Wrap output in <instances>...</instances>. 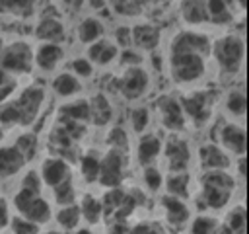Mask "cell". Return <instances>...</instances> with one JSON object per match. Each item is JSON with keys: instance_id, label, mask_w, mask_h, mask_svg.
Returning <instances> with one entry per match:
<instances>
[{"instance_id": "cell-4", "label": "cell", "mask_w": 249, "mask_h": 234, "mask_svg": "<svg viewBox=\"0 0 249 234\" xmlns=\"http://www.w3.org/2000/svg\"><path fill=\"white\" fill-rule=\"evenodd\" d=\"M43 96H45L43 88H39V86H31V88L21 92V96L14 103L16 109H18V115H19V125H29L37 117Z\"/></svg>"}, {"instance_id": "cell-28", "label": "cell", "mask_w": 249, "mask_h": 234, "mask_svg": "<svg viewBox=\"0 0 249 234\" xmlns=\"http://www.w3.org/2000/svg\"><path fill=\"white\" fill-rule=\"evenodd\" d=\"M60 117L74 119V121H88L89 119V103L88 101H76L70 105H64L60 109Z\"/></svg>"}, {"instance_id": "cell-19", "label": "cell", "mask_w": 249, "mask_h": 234, "mask_svg": "<svg viewBox=\"0 0 249 234\" xmlns=\"http://www.w3.org/2000/svg\"><path fill=\"white\" fill-rule=\"evenodd\" d=\"M183 18L189 23H200L208 21V12H206V0H183L181 4Z\"/></svg>"}, {"instance_id": "cell-3", "label": "cell", "mask_w": 249, "mask_h": 234, "mask_svg": "<svg viewBox=\"0 0 249 234\" xmlns=\"http://www.w3.org/2000/svg\"><path fill=\"white\" fill-rule=\"evenodd\" d=\"M16 207L21 211V214L39 224V222H47L51 218V209H49V203L43 201L39 197V193H31L27 189L21 187V191L16 195Z\"/></svg>"}, {"instance_id": "cell-18", "label": "cell", "mask_w": 249, "mask_h": 234, "mask_svg": "<svg viewBox=\"0 0 249 234\" xmlns=\"http://www.w3.org/2000/svg\"><path fill=\"white\" fill-rule=\"evenodd\" d=\"M35 35H37L39 39H43V41L56 43V41H62V37H64V27H62V23H60L58 20H54V18H45V20L37 25Z\"/></svg>"}, {"instance_id": "cell-6", "label": "cell", "mask_w": 249, "mask_h": 234, "mask_svg": "<svg viewBox=\"0 0 249 234\" xmlns=\"http://www.w3.org/2000/svg\"><path fill=\"white\" fill-rule=\"evenodd\" d=\"M123 150H109V154L99 162V181L107 187H117L123 181Z\"/></svg>"}, {"instance_id": "cell-29", "label": "cell", "mask_w": 249, "mask_h": 234, "mask_svg": "<svg viewBox=\"0 0 249 234\" xmlns=\"http://www.w3.org/2000/svg\"><path fill=\"white\" fill-rule=\"evenodd\" d=\"M53 88H54V92L58 96H72V94H76L80 90V84L72 74H60V76L54 78Z\"/></svg>"}, {"instance_id": "cell-54", "label": "cell", "mask_w": 249, "mask_h": 234, "mask_svg": "<svg viewBox=\"0 0 249 234\" xmlns=\"http://www.w3.org/2000/svg\"><path fill=\"white\" fill-rule=\"evenodd\" d=\"M8 224V207H6V201L0 199V228H4Z\"/></svg>"}, {"instance_id": "cell-13", "label": "cell", "mask_w": 249, "mask_h": 234, "mask_svg": "<svg viewBox=\"0 0 249 234\" xmlns=\"http://www.w3.org/2000/svg\"><path fill=\"white\" fill-rule=\"evenodd\" d=\"M230 193H231V191H228V189L202 183V199L198 201V207H200V209H206V207L222 209V207L230 201Z\"/></svg>"}, {"instance_id": "cell-62", "label": "cell", "mask_w": 249, "mask_h": 234, "mask_svg": "<svg viewBox=\"0 0 249 234\" xmlns=\"http://www.w3.org/2000/svg\"><path fill=\"white\" fill-rule=\"evenodd\" d=\"M0 138H2V131H0Z\"/></svg>"}, {"instance_id": "cell-26", "label": "cell", "mask_w": 249, "mask_h": 234, "mask_svg": "<svg viewBox=\"0 0 249 234\" xmlns=\"http://www.w3.org/2000/svg\"><path fill=\"white\" fill-rule=\"evenodd\" d=\"M206 12H208V21L214 23H228L231 20V12L228 10V4L222 0H208Z\"/></svg>"}, {"instance_id": "cell-52", "label": "cell", "mask_w": 249, "mask_h": 234, "mask_svg": "<svg viewBox=\"0 0 249 234\" xmlns=\"http://www.w3.org/2000/svg\"><path fill=\"white\" fill-rule=\"evenodd\" d=\"M128 232L130 230H128V226L124 222H113L109 226V234H128Z\"/></svg>"}, {"instance_id": "cell-16", "label": "cell", "mask_w": 249, "mask_h": 234, "mask_svg": "<svg viewBox=\"0 0 249 234\" xmlns=\"http://www.w3.org/2000/svg\"><path fill=\"white\" fill-rule=\"evenodd\" d=\"M222 136V144L226 148H230L235 154H243L245 152V133L243 129L235 127V125H226L220 133Z\"/></svg>"}, {"instance_id": "cell-34", "label": "cell", "mask_w": 249, "mask_h": 234, "mask_svg": "<svg viewBox=\"0 0 249 234\" xmlns=\"http://www.w3.org/2000/svg\"><path fill=\"white\" fill-rule=\"evenodd\" d=\"M82 176L86 181H95L99 176V160L93 154H86L82 158Z\"/></svg>"}, {"instance_id": "cell-30", "label": "cell", "mask_w": 249, "mask_h": 234, "mask_svg": "<svg viewBox=\"0 0 249 234\" xmlns=\"http://www.w3.org/2000/svg\"><path fill=\"white\" fill-rule=\"evenodd\" d=\"M200 179H202V183H206V185L222 187V189H228V191H231V189L235 187V181H233V177H230L228 174H224V172H218V170L204 174Z\"/></svg>"}, {"instance_id": "cell-50", "label": "cell", "mask_w": 249, "mask_h": 234, "mask_svg": "<svg viewBox=\"0 0 249 234\" xmlns=\"http://www.w3.org/2000/svg\"><path fill=\"white\" fill-rule=\"evenodd\" d=\"M113 6H115V10L121 12V14H134V12H136L134 6H132L128 0H113Z\"/></svg>"}, {"instance_id": "cell-44", "label": "cell", "mask_w": 249, "mask_h": 234, "mask_svg": "<svg viewBox=\"0 0 249 234\" xmlns=\"http://www.w3.org/2000/svg\"><path fill=\"white\" fill-rule=\"evenodd\" d=\"M130 119H132V129L136 133H142L146 129V125H148V109L146 107H136L132 111V117Z\"/></svg>"}, {"instance_id": "cell-56", "label": "cell", "mask_w": 249, "mask_h": 234, "mask_svg": "<svg viewBox=\"0 0 249 234\" xmlns=\"http://www.w3.org/2000/svg\"><path fill=\"white\" fill-rule=\"evenodd\" d=\"M8 82H12V78H8V74L4 70H0V86L2 84H8Z\"/></svg>"}, {"instance_id": "cell-41", "label": "cell", "mask_w": 249, "mask_h": 234, "mask_svg": "<svg viewBox=\"0 0 249 234\" xmlns=\"http://www.w3.org/2000/svg\"><path fill=\"white\" fill-rule=\"evenodd\" d=\"M107 142H109L115 150H124L126 144H128V138H126V133H124L121 127H117V129H113V131L109 133Z\"/></svg>"}, {"instance_id": "cell-14", "label": "cell", "mask_w": 249, "mask_h": 234, "mask_svg": "<svg viewBox=\"0 0 249 234\" xmlns=\"http://www.w3.org/2000/svg\"><path fill=\"white\" fill-rule=\"evenodd\" d=\"M68 177V166L64 160L53 158V160H45L43 162V179L47 181V185H58L60 181H64Z\"/></svg>"}, {"instance_id": "cell-7", "label": "cell", "mask_w": 249, "mask_h": 234, "mask_svg": "<svg viewBox=\"0 0 249 234\" xmlns=\"http://www.w3.org/2000/svg\"><path fill=\"white\" fill-rule=\"evenodd\" d=\"M119 86H121V92H123L124 98L136 99V98H140V96L146 92V88H148V74H146L140 66H132V68H128V70L124 72V76L121 78Z\"/></svg>"}, {"instance_id": "cell-5", "label": "cell", "mask_w": 249, "mask_h": 234, "mask_svg": "<svg viewBox=\"0 0 249 234\" xmlns=\"http://www.w3.org/2000/svg\"><path fill=\"white\" fill-rule=\"evenodd\" d=\"M0 66L16 72L31 70V49L25 43H14L0 55Z\"/></svg>"}, {"instance_id": "cell-37", "label": "cell", "mask_w": 249, "mask_h": 234, "mask_svg": "<svg viewBox=\"0 0 249 234\" xmlns=\"http://www.w3.org/2000/svg\"><path fill=\"white\" fill-rule=\"evenodd\" d=\"M191 232L193 234H218V222L208 216H198L193 222Z\"/></svg>"}, {"instance_id": "cell-51", "label": "cell", "mask_w": 249, "mask_h": 234, "mask_svg": "<svg viewBox=\"0 0 249 234\" xmlns=\"http://www.w3.org/2000/svg\"><path fill=\"white\" fill-rule=\"evenodd\" d=\"M140 60H142V57L132 51H124V55H123V64H138Z\"/></svg>"}, {"instance_id": "cell-60", "label": "cell", "mask_w": 249, "mask_h": 234, "mask_svg": "<svg viewBox=\"0 0 249 234\" xmlns=\"http://www.w3.org/2000/svg\"><path fill=\"white\" fill-rule=\"evenodd\" d=\"M237 2H239V6H241V8L245 6V0H237Z\"/></svg>"}, {"instance_id": "cell-33", "label": "cell", "mask_w": 249, "mask_h": 234, "mask_svg": "<svg viewBox=\"0 0 249 234\" xmlns=\"http://www.w3.org/2000/svg\"><path fill=\"white\" fill-rule=\"evenodd\" d=\"M124 191H121V189H111V191H107L105 193V197H103V207H101V211H105V214H107V220L111 218V214L119 209V205L123 203V199H124Z\"/></svg>"}, {"instance_id": "cell-48", "label": "cell", "mask_w": 249, "mask_h": 234, "mask_svg": "<svg viewBox=\"0 0 249 234\" xmlns=\"http://www.w3.org/2000/svg\"><path fill=\"white\" fill-rule=\"evenodd\" d=\"M115 37H117V43L123 45V47H128L132 43V35H130V29L128 27H119L117 33H115Z\"/></svg>"}, {"instance_id": "cell-38", "label": "cell", "mask_w": 249, "mask_h": 234, "mask_svg": "<svg viewBox=\"0 0 249 234\" xmlns=\"http://www.w3.org/2000/svg\"><path fill=\"white\" fill-rule=\"evenodd\" d=\"M16 148L21 152V156H23L25 160H29V158H33V156H35L37 138H35L33 135H21V136L18 138V142H16Z\"/></svg>"}, {"instance_id": "cell-23", "label": "cell", "mask_w": 249, "mask_h": 234, "mask_svg": "<svg viewBox=\"0 0 249 234\" xmlns=\"http://www.w3.org/2000/svg\"><path fill=\"white\" fill-rule=\"evenodd\" d=\"M88 55H89V58H91L93 62H97V64H107L109 60L115 58L117 47L111 45V43H107V41H95V43L89 47Z\"/></svg>"}, {"instance_id": "cell-40", "label": "cell", "mask_w": 249, "mask_h": 234, "mask_svg": "<svg viewBox=\"0 0 249 234\" xmlns=\"http://www.w3.org/2000/svg\"><path fill=\"white\" fill-rule=\"evenodd\" d=\"M226 105H228V111H230V113L241 117V115L245 113V96H243V92H231V94L228 96Z\"/></svg>"}, {"instance_id": "cell-35", "label": "cell", "mask_w": 249, "mask_h": 234, "mask_svg": "<svg viewBox=\"0 0 249 234\" xmlns=\"http://www.w3.org/2000/svg\"><path fill=\"white\" fill-rule=\"evenodd\" d=\"M187 187H189V176H185V174H177L167 179V191L175 197H185Z\"/></svg>"}, {"instance_id": "cell-2", "label": "cell", "mask_w": 249, "mask_h": 234, "mask_svg": "<svg viewBox=\"0 0 249 234\" xmlns=\"http://www.w3.org/2000/svg\"><path fill=\"white\" fill-rule=\"evenodd\" d=\"M214 57L226 72H235L243 58V41L233 35L218 39L214 45Z\"/></svg>"}, {"instance_id": "cell-25", "label": "cell", "mask_w": 249, "mask_h": 234, "mask_svg": "<svg viewBox=\"0 0 249 234\" xmlns=\"http://www.w3.org/2000/svg\"><path fill=\"white\" fill-rule=\"evenodd\" d=\"M218 234H245V211H243V207L230 213L226 224L218 230Z\"/></svg>"}, {"instance_id": "cell-17", "label": "cell", "mask_w": 249, "mask_h": 234, "mask_svg": "<svg viewBox=\"0 0 249 234\" xmlns=\"http://www.w3.org/2000/svg\"><path fill=\"white\" fill-rule=\"evenodd\" d=\"M198 156H200V164L204 168H214V170H220V168H228L230 166V160L228 156L214 144H206L198 150Z\"/></svg>"}, {"instance_id": "cell-63", "label": "cell", "mask_w": 249, "mask_h": 234, "mask_svg": "<svg viewBox=\"0 0 249 234\" xmlns=\"http://www.w3.org/2000/svg\"><path fill=\"white\" fill-rule=\"evenodd\" d=\"M160 234H163V232H160Z\"/></svg>"}, {"instance_id": "cell-31", "label": "cell", "mask_w": 249, "mask_h": 234, "mask_svg": "<svg viewBox=\"0 0 249 234\" xmlns=\"http://www.w3.org/2000/svg\"><path fill=\"white\" fill-rule=\"evenodd\" d=\"M80 213H84V216H86L88 222L95 224V222L101 218V203H99L95 197H91V195H84Z\"/></svg>"}, {"instance_id": "cell-36", "label": "cell", "mask_w": 249, "mask_h": 234, "mask_svg": "<svg viewBox=\"0 0 249 234\" xmlns=\"http://www.w3.org/2000/svg\"><path fill=\"white\" fill-rule=\"evenodd\" d=\"M54 199L60 205H68L74 201V187H72V181L68 177L64 181H60L58 185H54Z\"/></svg>"}, {"instance_id": "cell-53", "label": "cell", "mask_w": 249, "mask_h": 234, "mask_svg": "<svg viewBox=\"0 0 249 234\" xmlns=\"http://www.w3.org/2000/svg\"><path fill=\"white\" fill-rule=\"evenodd\" d=\"M14 88H16V82H14V80L8 82V84H2V86H0V101H4V99L14 92Z\"/></svg>"}, {"instance_id": "cell-12", "label": "cell", "mask_w": 249, "mask_h": 234, "mask_svg": "<svg viewBox=\"0 0 249 234\" xmlns=\"http://www.w3.org/2000/svg\"><path fill=\"white\" fill-rule=\"evenodd\" d=\"M173 47H181V49L198 53L200 57L208 55V51H210L208 39L204 35H196V33H179L173 41Z\"/></svg>"}, {"instance_id": "cell-47", "label": "cell", "mask_w": 249, "mask_h": 234, "mask_svg": "<svg viewBox=\"0 0 249 234\" xmlns=\"http://www.w3.org/2000/svg\"><path fill=\"white\" fill-rule=\"evenodd\" d=\"M23 189H27V191H31V193H39L41 181H39V176H37L35 172L25 174V177H23Z\"/></svg>"}, {"instance_id": "cell-10", "label": "cell", "mask_w": 249, "mask_h": 234, "mask_svg": "<svg viewBox=\"0 0 249 234\" xmlns=\"http://www.w3.org/2000/svg\"><path fill=\"white\" fill-rule=\"evenodd\" d=\"M160 109H161V117H163V125L171 131H181L185 127V117H183V109L179 105L177 99L173 98H161L160 99Z\"/></svg>"}, {"instance_id": "cell-32", "label": "cell", "mask_w": 249, "mask_h": 234, "mask_svg": "<svg viewBox=\"0 0 249 234\" xmlns=\"http://www.w3.org/2000/svg\"><path fill=\"white\" fill-rule=\"evenodd\" d=\"M0 12H14L18 16H29L33 12V0H0Z\"/></svg>"}, {"instance_id": "cell-39", "label": "cell", "mask_w": 249, "mask_h": 234, "mask_svg": "<svg viewBox=\"0 0 249 234\" xmlns=\"http://www.w3.org/2000/svg\"><path fill=\"white\" fill-rule=\"evenodd\" d=\"M58 222L64 226V228H74L80 220V209L70 205V207H64L62 211H58Z\"/></svg>"}, {"instance_id": "cell-43", "label": "cell", "mask_w": 249, "mask_h": 234, "mask_svg": "<svg viewBox=\"0 0 249 234\" xmlns=\"http://www.w3.org/2000/svg\"><path fill=\"white\" fill-rule=\"evenodd\" d=\"M0 123L2 125H14V123H19V115H18V109L14 103H6L0 107Z\"/></svg>"}, {"instance_id": "cell-24", "label": "cell", "mask_w": 249, "mask_h": 234, "mask_svg": "<svg viewBox=\"0 0 249 234\" xmlns=\"http://www.w3.org/2000/svg\"><path fill=\"white\" fill-rule=\"evenodd\" d=\"M160 148H161V144H160V138L158 136H154V135L142 136V140L138 144V160L142 164H150L160 154Z\"/></svg>"}, {"instance_id": "cell-27", "label": "cell", "mask_w": 249, "mask_h": 234, "mask_svg": "<svg viewBox=\"0 0 249 234\" xmlns=\"http://www.w3.org/2000/svg\"><path fill=\"white\" fill-rule=\"evenodd\" d=\"M101 33H103L101 23H99L97 20H91V18L84 20V21L80 23V27H78L80 41H84V43H93V41H97V39L101 37Z\"/></svg>"}, {"instance_id": "cell-20", "label": "cell", "mask_w": 249, "mask_h": 234, "mask_svg": "<svg viewBox=\"0 0 249 234\" xmlns=\"http://www.w3.org/2000/svg\"><path fill=\"white\" fill-rule=\"evenodd\" d=\"M132 39L140 49H154L160 41V31L154 25H138L132 29Z\"/></svg>"}, {"instance_id": "cell-58", "label": "cell", "mask_w": 249, "mask_h": 234, "mask_svg": "<svg viewBox=\"0 0 249 234\" xmlns=\"http://www.w3.org/2000/svg\"><path fill=\"white\" fill-rule=\"evenodd\" d=\"M239 174L245 176V160H239Z\"/></svg>"}, {"instance_id": "cell-57", "label": "cell", "mask_w": 249, "mask_h": 234, "mask_svg": "<svg viewBox=\"0 0 249 234\" xmlns=\"http://www.w3.org/2000/svg\"><path fill=\"white\" fill-rule=\"evenodd\" d=\"M89 4L93 8H103V0H89Z\"/></svg>"}, {"instance_id": "cell-45", "label": "cell", "mask_w": 249, "mask_h": 234, "mask_svg": "<svg viewBox=\"0 0 249 234\" xmlns=\"http://www.w3.org/2000/svg\"><path fill=\"white\" fill-rule=\"evenodd\" d=\"M144 179H146V185L152 189V191H158L160 189V185H161V174L156 170V168H146V172H144Z\"/></svg>"}, {"instance_id": "cell-55", "label": "cell", "mask_w": 249, "mask_h": 234, "mask_svg": "<svg viewBox=\"0 0 249 234\" xmlns=\"http://www.w3.org/2000/svg\"><path fill=\"white\" fill-rule=\"evenodd\" d=\"M66 2V6H70V8H74V10H78L80 6H82V0H64Z\"/></svg>"}, {"instance_id": "cell-9", "label": "cell", "mask_w": 249, "mask_h": 234, "mask_svg": "<svg viewBox=\"0 0 249 234\" xmlns=\"http://www.w3.org/2000/svg\"><path fill=\"white\" fill-rule=\"evenodd\" d=\"M165 156H167L171 172H183L189 164V146H187V142L177 138V136H171L167 140Z\"/></svg>"}, {"instance_id": "cell-49", "label": "cell", "mask_w": 249, "mask_h": 234, "mask_svg": "<svg viewBox=\"0 0 249 234\" xmlns=\"http://www.w3.org/2000/svg\"><path fill=\"white\" fill-rule=\"evenodd\" d=\"M72 66H74V70H76L80 76H89V74H91V64H89L86 58H76V60L72 62Z\"/></svg>"}, {"instance_id": "cell-42", "label": "cell", "mask_w": 249, "mask_h": 234, "mask_svg": "<svg viewBox=\"0 0 249 234\" xmlns=\"http://www.w3.org/2000/svg\"><path fill=\"white\" fill-rule=\"evenodd\" d=\"M12 230H14V234H37L39 226L31 220H25V218H14Z\"/></svg>"}, {"instance_id": "cell-11", "label": "cell", "mask_w": 249, "mask_h": 234, "mask_svg": "<svg viewBox=\"0 0 249 234\" xmlns=\"http://www.w3.org/2000/svg\"><path fill=\"white\" fill-rule=\"evenodd\" d=\"M23 164H25V158L21 156V152L16 146L0 148V176L2 177L14 176L16 172L21 170Z\"/></svg>"}, {"instance_id": "cell-22", "label": "cell", "mask_w": 249, "mask_h": 234, "mask_svg": "<svg viewBox=\"0 0 249 234\" xmlns=\"http://www.w3.org/2000/svg\"><path fill=\"white\" fill-rule=\"evenodd\" d=\"M89 119H93V123L99 125V127L109 123V119H111V105H109L105 96L97 94L91 99V103H89Z\"/></svg>"}, {"instance_id": "cell-21", "label": "cell", "mask_w": 249, "mask_h": 234, "mask_svg": "<svg viewBox=\"0 0 249 234\" xmlns=\"http://www.w3.org/2000/svg\"><path fill=\"white\" fill-rule=\"evenodd\" d=\"M60 58H62V49L54 43H47L37 51V64L43 70H53Z\"/></svg>"}, {"instance_id": "cell-46", "label": "cell", "mask_w": 249, "mask_h": 234, "mask_svg": "<svg viewBox=\"0 0 249 234\" xmlns=\"http://www.w3.org/2000/svg\"><path fill=\"white\" fill-rule=\"evenodd\" d=\"M163 232L160 228V224H152V222H138L128 234H160Z\"/></svg>"}, {"instance_id": "cell-8", "label": "cell", "mask_w": 249, "mask_h": 234, "mask_svg": "<svg viewBox=\"0 0 249 234\" xmlns=\"http://www.w3.org/2000/svg\"><path fill=\"white\" fill-rule=\"evenodd\" d=\"M212 107V94L210 92H196L183 99V109L195 121H206Z\"/></svg>"}, {"instance_id": "cell-59", "label": "cell", "mask_w": 249, "mask_h": 234, "mask_svg": "<svg viewBox=\"0 0 249 234\" xmlns=\"http://www.w3.org/2000/svg\"><path fill=\"white\" fill-rule=\"evenodd\" d=\"M76 234H93V232H89V230H78Z\"/></svg>"}, {"instance_id": "cell-15", "label": "cell", "mask_w": 249, "mask_h": 234, "mask_svg": "<svg viewBox=\"0 0 249 234\" xmlns=\"http://www.w3.org/2000/svg\"><path fill=\"white\" fill-rule=\"evenodd\" d=\"M161 205L165 207V214H167V220L175 226H181L187 218H189V209L187 205H183V201H179L177 197L173 195H165L161 199Z\"/></svg>"}, {"instance_id": "cell-61", "label": "cell", "mask_w": 249, "mask_h": 234, "mask_svg": "<svg viewBox=\"0 0 249 234\" xmlns=\"http://www.w3.org/2000/svg\"><path fill=\"white\" fill-rule=\"evenodd\" d=\"M47 234H58V232H47Z\"/></svg>"}, {"instance_id": "cell-1", "label": "cell", "mask_w": 249, "mask_h": 234, "mask_svg": "<svg viewBox=\"0 0 249 234\" xmlns=\"http://www.w3.org/2000/svg\"><path fill=\"white\" fill-rule=\"evenodd\" d=\"M171 68H173L175 80L193 82V80L200 78L204 72V57H200L198 53L171 45Z\"/></svg>"}]
</instances>
